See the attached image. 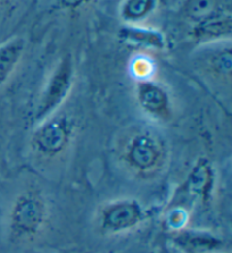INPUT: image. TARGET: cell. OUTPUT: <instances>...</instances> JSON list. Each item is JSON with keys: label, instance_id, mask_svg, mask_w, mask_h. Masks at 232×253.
Segmentation results:
<instances>
[{"label": "cell", "instance_id": "cell-13", "mask_svg": "<svg viewBox=\"0 0 232 253\" xmlns=\"http://www.w3.org/2000/svg\"><path fill=\"white\" fill-rule=\"evenodd\" d=\"M221 0H186L184 13L194 24L222 11Z\"/></svg>", "mask_w": 232, "mask_h": 253}, {"label": "cell", "instance_id": "cell-1", "mask_svg": "<svg viewBox=\"0 0 232 253\" xmlns=\"http://www.w3.org/2000/svg\"><path fill=\"white\" fill-rule=\"evenodd\" d=\"M49 208L37 191H25L17 195L8 219L9 235L14 241H30L39 236L48 223Z\"/></svg>", "mask_w": 232, "mask_h": 253}, {"label": "cell", "instance_id": "cell-4", "mask_svg": "<svg viewBox=\"0 0 232 253\" xmlns=\"http://www.w3.org/2000/svg\"><path fill=\"white\" fill-rule=\"evenodd\" d=\"M146 218V209L137 199H117L100 209L98 226L106 235H119L139 227Z\"/></svg>", "mask_w": 232, "mask_h": 253}, {"label": "cell", "instance_id": "cell-9", "mask_svg": "<svg viewBox=\"0 0 232 253\" xmlns=\"http://www.w3.org/2000/svg\"><path fill=\"white\" fill-rule=\"evenodd\" d=\"M173 242L186 253H216L224 248V241L218 235L195 229H179Z\"/></svg>", "mask_w": 232, "mask_h": 253}, {"label": "cell", "instance_id": "cell-2", "mask_svg": "<svg viewBox=\"0 0 232 253\" xmlns=\"http://www.w3.org/2000/svg\"><path fill=\"white\" fill-rule=\"evenodd\" d=\"M123 159L129 169L135 174L151 176L165 163V144L151 132H136L124 145Z\"/></svg>", "mask_w": 232, "mask_h": 253}, {"label": "cell", "instance_id": "cell-17", "mask_svg": "<svg viewBox=\"0 0 232 253\" xmlns=\"http://www.w3.org/2000/svg\"><path fill=\"white\" fill-rule=\"evenodd\" d=\"M9 1H10V0H0V7L7 5V3H8Z\"/></svg>", "mask_w": 232, "mask_h": 253}, {"label": "cell", "instance_id": "cell-6", "mask_svg": "<svg viewBox=\"0 0 232 253\" xmlns=\"http://www.w3.org/2000/svg\"><path fill=\"white\" fill-rule=\"evenodd\" d=\"M136 99L140 108L155 120H168L171 115V98L162 84L153 80H140L136 85Z\"/></svg>", "mask_w": 232, "mask_h": 253}, {"label": "cell", "instance_id": "cell-3", "mask_svg": "<svg viewBox=\"0 0 232 253\" xmlns=\"http://www.w3.org/2000/svg\"><path fill=\"white\" fill-rule=\"evenodd\" d=\"M75 81V65L70 55L64 56L52 71L41 95L36 113V123L47 120L58 113L63 103L67 100Z\"/></svg>", "mask_w": 232, "mask_h": 253}, {"label": "cell", "instance_id": "cell-18", "mask_svg": "<svg viewBox=\"0 0 232 253\" xmlns=\"http://www.w3.org/2000/svg\"><path fill=\"white\" fill-rule=\"evenodd\" d=\"M216 253H220V252H216Z\"/></svg>", "mask_w": 232, "mask_h": 253}, {"label": "cell", "instance_id": "cell-10", "mask_svg": "<svg viewBox=\"0 0 232 253\" xmlns=\"http://www.w3.org/2000/svg\"><path fill=\"white\" fill-rule=\"evenodd\" d=\"M119 38L125 43L151 50L161 51L168 47V41L161 31L140 25L124 26L119 31Z\"/></svg>", "mask_w": 232, "mask_h": 253}, {"label": "cell", "instance_id": "cell-12", "mask_svg": "<svg viewBox=\"0 0 232 253\" xmlns=\"http://www.w3.org/2000/svg\"><path fill=\"white\" fill-rule=\"evenodd\" d=\"M158 0H125L120 16L128 25H139L153 14Z\"/></svg>", "mask_w": 232, "mask_h": 253}, {"label": "cell", "instance_id": "cell-7", "mask_svg": "<svg viewBox=\"0 0 232 253\" xmlns=\"http://www.w3.org/2000/svg\"><path fill=\"white\" fill-rule=\"evenodd\" d=\"M215 181L216 174L213 164L205 157H199L189 170L182 191L205 203L212 198Z\"/></svg>", "mask_w": 232, "mask_h": 253}, {"label": "cell", "instance_id": "cell-5", "mask_svg": "<svg viewBox=\"0 0 232 253\" xmlns=\"http://www.w3.org/2000/svg\"><path fill=\"white\" fill-rule=\"evenodd\" d=\"M75 134V123L67 115L55 114L39 123L32 147L43 157H56L66 150Z\"/></svg>", "mask_w": 232, "mask_h": 253}, {"label": "cell", "instance_id": "cell-14", "mask_svg": "<svg viewBox=\"0 0 232 253\" xmlns=\"http://www.w3.org/2000/svg\"><path fill=\"white\" fill-rule=\"evenodd\" d=\"M208 66L215 74L229 78L232 67L230 47L220 49V50L213 52L210 57V60H208Z\"/></svg>", "mask_w": 232, "mask_h": 253}, {"label": "cell", "instance_id": "cell-11", "mask_svg": "<svg viewBox=\"0 0 232 253\" xmlns=\"http://www.w3.org/2000/svg\"><path fill=\"white\" fill-rule=\"evenodd\" d=\"M25 50V41L21 37H14L0 44V87L9 81L16 71Z\"/></svg>", "mask_w": 232, "mask_h": 253}, {"label": "cell", "instance_id": "cell-15", "mask_svg": "<svg viewBox=\"0 0 232 253\" xmlns=\"http://www.w3.org/2000/svg\"><path fill=\"white\" fill-rule=\"evenodd\" d=\"M133 71L138 76L139 81L140 80H147L150 79V73L152 72V64L143 59H138L134 63Z\"/></svg>", "mask_w": 232, "mask_h": 253}, {"label": "cell", "instance_id": "cell-8", "mask_svg": "<svg viewBox=\"0 0 232 253\" xmlns=\"http://www.w3.org/2000/svg\"><path fill=\"white\" fill-rule=\"evenodd\" d=\"M192 39L200 44L229 40L232 36V15L229 9L219 11L194 24L190 30Z\"/></svg>", "mask_w": 232, "mask_h": 253}, {"label": "cell", "instance_id": "cell-16", "mask_svg": "<svg viewBox=\"0 0 232 253\" xmlns=\"http://www.w3.org/2000/svg\"><path fill=\"white\" fill-rule=\"evenodd\" d=\"M89 0H57L59 7L64 9H77Z\"/></svg>", "mask_w": 232, "mask_h": 253}]
</instances>
